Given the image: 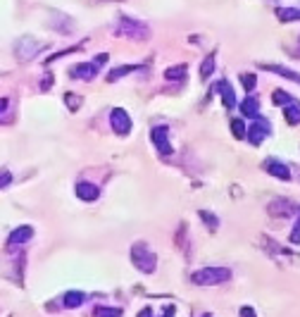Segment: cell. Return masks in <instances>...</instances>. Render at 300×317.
Returning a JSON list of instances; mask_svg holds the SVG:
<instances>
[{"instance_id":"obj_1","label":"cell","mask_w":300,"mask_h":317,"mask_svg":"<svg viewBox=\"0 0 300 317\" xmlns=\"http://www.w3.org/2000/svg\"><path fill=\"white\" fill-rule=\"evenodd\" d=\"M229 279H231L229 267H200L198 272L191 274V281L195 286H219Z\"/></svg>"},{"instance_id":"obj_2","label":"cell","mask_w":300,"mask_h":317,"mask_svg":"<svg viewBox=\"0 0 300 317\" xmlns=\"http://www.w3.org/2000/svg\"><path fill=\"white\" fill-rule=\"evenodd\" d=\"M131 260H133V265H136V269H141L143 274H153L157 267V255L143 241H136L131 246Z\"/></svg>"},{"instance_id":"obj_3","label":"cell","mask_w":300,"mask_h":317,"mask_svg":"<svg viewBox=\"0 0 300 317\" xmlns=\"http://www.w3.org/2000/svg\"><path fill=\"white\" fill-rule=\"evenodd\" d=\"M115 31H117L120 36L138 38V41H145V38L150 36L148 26L141 24V22H136V19H131V17H120V24L115 26Z\"/></svg>"},{"instance_id":"obj_4","label":"cell","mask_w":300,"mask_h":317,"mask_svg":"<svg viewBox=\"0 0 300 317\" xmlns=\"http://www.w3.org/2000/svg\"><path fill=\"white\" fill-rule=\"evenodd\" d=\"M150 141H153V146L157 148V153H162V155H172V153H174V150H172V143H169V129L165 124L153 127Z\"/></svg>"},{"instance_id":"obj_5","label":"cell","mask_w":300,"mask_h":317,"mask_svg":"<svg viewBox=\"0 0 300 317\" xmlns=\"http://www.w3.org/2000/svg\"><path fill=\"white\" fill-rule=\"evenodd\" d=\"M272 134V124L267 122L264 117H260V120H255V122L250 124V129H248V138H250L252 146H260L264 141V136Z\"/></svg>"},{"instance_id":"obj_6","label":"cell","mask_w":300,"mask_h":317,"mask_svg":"<svg viewBox=\"0 0 300 317\" xmlns=\"http://www.w3.org/2000/svg\"><path fill=\"white\" fill-rule=\"evenodd\" d=\"M110 124H112V129L117 131L120 136H126L131 131V117L126 115V110H121V108H115L112 115H110Z\"/></svg>"},{"instance_id":"obj_7","label":"cell","mask_w":300,"mask_h":317,"mask_svg":"<svg viewBox=\"0 0 300 317\" xmlns=\"http://www.w3.org/2000/svg\"><path fill=\"white\" fill-rule=\"evenodd\" d=\"M98 67L96 62H79V64H74L72 69H69V74H72V79H93V76H98Z\"/></svg>"},{"instance_id":"obj_8","label":"cell","mask_w":300,"mask_h":317,"mask_svg":"<svg viewBox=\"0 0 300 317\" xmlns=\"http://www.w3.org/2000/svg\"><path fill=\"white\" fill-rule=\"evenodd\" d=\"M264 167H267V172L272 174V177H276V179H281V182H291V170H288V165H284V162H279V160H267L264 162Z\"/></svg>"},{"instance_id":"obj_9","label":"cell","mask_w":300,"mask_h":317,"mask_svg":"<svg viewBox=\"0 0 300 317\" xmlns=\"http://www.w3.org/2000/svg\"><path fill=\"white\" fill-rule=\"evenodd\" d=\"M76 195L81 200H86V203H93V200H98V195H100V189L91 182H79L76 184Z\"/></svg>"},{"instance_id":"obj_10","label":"cell","mask_w":300,"mask_h":317,"mask_svg":"<svg viewBox=\"0 0 300 317\" xmlns=\"http://www.w3.org/2000/svg\"><path fill=\"white\" fill-rule=\"evenodd\" d=\"M217 91H219V96H222V103H224V108H234L236 105V93H234V88L229 84L227 79H222L219 84H217Z\"/></svg>"},{"instance_id":"obj_11","label":"cell","mask_w":300,"mask_h":317,"mask_svg":"<svg viewBox=\"0 0 300 317\" xmlns=\"http://www.w3.org/2000/svg\"><path fill=\"white\" fill-rule=\"evenodd\" d=\"M296 210H293V203L291 200H272L269 203V215H274V217H288V215H293Z\"/></svg>"},{"instance_id":"obj_12","label":"cell","mask_w":300,"mask_h":317,"mask_svg":"<svg viewBox=\"0 0 300 317\" xmlns=\"http://www.w3.org/2000/svg\"><path fill=\"white\" fill-rule=\"evenodd\" d=\"M240 112H243L245 117H250V120H260V117H262V115H260V103H257L255 96H248L240 103Z\"/></svg>"},{"instance_id":"obj_13","label":"cell","mask_w":300,"mask_h":317,"mask_svg":"<svg viewBox=\"0 0 300 317\" xmlns=\"http://www.w3.org/2000/svg\"><path fill=\"white\" fill-rule=\"evenodd\" d=\"M31 236H34V227H29V224H24V227H19V229H14V232L10 234V239H7V246L26 244V241H29Z\"/></svg>"},{"instance_id":"obj_14","label":"cell","mask_w":300,"mask_h":317,"mask_svg":"<svg viewBox=\"0 0 300 317\" xmlns=\"http://www.w3.org/2000/svg\"><path fill=\"white\" fill-rule=\"evenodd\" d=\"M262 69H267V72H274V74H281L284 79H291V81L300 84V74L293 72V69H288V67H281V64H262Z\"/></svg>"},{"instance_id":"obj_15","label":"cell","mask_w":300,"mask_h":317,"mask_svg":"<svg viewBox=\"0 0 300 317\" xmlns=\"http://www.w3.org/2000/svg\"><path fill=\"white\" fill-rule=\"evenodd\" d=\"M284 117H286V122L291 124V127H296V124H300V103H291V105H286V110H284Z\"/></svg>"},{"instance_id":"obj_16","label":"cell","mask_w":300,"mask_h":317,"mask_svg":"<svg viewBox=\"0 0 300 317\" xmlns=\"http://www.w3.org/2000/svg\"><path fill=\"white\" fill-rule=\"evenodd\" d=\"M276 17L281 22H300V10H296V7H279Z\"/></svg>"},{"instance_id":"obj_17","label":"cell","mask_w":300,"mask_h":317,"mask_svg":"<svg viewBox=\"0 0 300 317\" xmlns=\"http://www.w3.org/2000/svg\"><path fill=\"white\" fill-rule=\"evenodd\" d=\"M86 301V293L81 291H67L64 293V308H79Z\"/></svg>"},{"instance_id":"obj_18","label":"cell","mask_w":300,"mask_h":317,"mask_svg":"<svg viewBox=\"0 0 300 317\" xmlns=\"http://www.w3.org/2000/svg\"><path fill=\"white\" fill-rule=\"evenodd\" d=\"M215 72V55H207L200 64V79H210Z\"/></svg>"},{"instance_id":"obj_19","label":"cell","mask_w":300,"mask_h":317,"mask_svg":"<svg viewBox=\"0 0 300 317\" xmlns=\"http://www.w3.org/2000/svg\"><path fill=\"white\" fill-rule=\"evenodd\" d=\"M138 67H133V64H124V67H115L112 72H110L108 76V81H117V79H121L124 74H129V72H136Z\"/></svg>"},{"instance_id":"obj_20","label":"cell","mask_w":300,"mask_h":317,"mask_svg":"<svg viewBox=\"0 0 300 317\" xmlns=\"http://www.w3.org/2000/svg\"><path fill=\"white\" fill-rule=\"evenodd\" d=\"M93 317H121V308H108V305H100V308H96Z\"/></svg>"},{"instance_id":"obj_21","label":"cell","mask_w":300,"mask_h":317,"mask_svg":"<svg viewBox=\"0 0 300 317\" xmlns=\"http://www.w3.org/2000/svg\"><path fill=\"white\" fill-rule=\"evenodd\" d=\"M183 74H186V64H179V67H169L167 72H165V79H167V81H174V79H183Z\"/></svg>"},{"instance_id":"obj_22","label":"cell","mask_w":300,"mask_h":317,"mask_svg":"<svg viewBox=\"0 0 300 317\" xmlns=\"http://www.w3.org/2000/svg\"><path fill=\"white\" fill-rule=\"evenodd\" d=\"M272 100H274L276 105H291L293 103V98H291V93H286V91H281V88H276L274 96H272Z\"/></svg>"},{"instance_id":"obj_23","label":"cell","mask_w":300,"mask_h":317,"mask_svg":"<svg viewBox=\"0 0 300 317\" xmlns=\"http://www.w3.org/2000/svg\"><path fill=\"white\" fill-rule=\"evenodd\" d=\"M231 131H234V136H236V138H243V136L248 134V129H245L243 120H231Z\"/></svg>"},{"instance_id":"obj_24","label":"cell","mask_w":300,"mask_h":317,"mask_svg":"<svg viewBox=\"0 0 300 317\" xmlns=\"http://www.w3.org/2000/svg\"><path fill=\"white\" fill-rule=\"evenodd\" d=\"M64 103H67V108H69L72 112L81 108V98L76 96V93H64Z\"/></svg>"},{"instance_id":"obj_25","label":"cell","mask_w":300,"mask_h":317,"mask_svg":"<svg viewBox=\"0 0 300 317\" xmlns=\"http://www.w3.org/2000/svg\"><path fill=\"white\" fill-rule=\"evenodd\" d=\"M240 81H243V86H245V91H248V93H250L252 88H255V86H257V79H255V74H240Z\"/></svg>"},{"instance_id":"obj_26","label":"cell","mask_w":300,"mask_h":317,"mask_svg":"<svg viewBox=\"0 0 300 317\" xmlns=\"http://www.w3.org/2000/svg\"><path fill=\"white\" fill-rule=\"evenodd\" d=\"M200 217H203V222L210 227V229H217V227H219V220H217L215 215H210L207 210H200Z\"/></svg>"},{"instance_id":"obj_27","label":"cell","mask_w":300,"mask_h":317,"mask_svg":"<svg viewBox=\"0 0 300 317\" xmlns=\"http://www.w3.org/2000/svg\"><path fill=\"white\" fill-rule=\"evenodd\" d=\"M288 241H291V244H300V220L296 222V227H293V232L288 236Z\"/></svg>"},{"instance_id":"obj_28","label":"cell","mask_w":300,"mask_h":317,"mask_svg":"<svg viewBox=\"0 0 300 317\" xmlns=\"http://www.w3.org/2000/svg\"><path fill=\"white\" fill-rule=\"evenodd\" d=\"M10 182H12V174L7 170H0V189H5Z\"/></svg>"},{"instance_id":"obj_29","label":"cell","mask_w":300,"mask_h":317,"mask_svg":"<svg viewBox=\"0 0 300 317\" xmlns=\"http://www.w3.org/2000/svg\"><path fill=\"white\" fill-rule=\"evenodd\" d=\"M240 317H255V310L245 305V308H240Z\"/></svg>"},{"instance_id":"obj_30","label":"cell","mask_w":300,"mask_h":317,"mask_svg":"<svg viewBox=\"0 0 300 317\" xmlns=\"http://www.w3.org/2000/svg\"><path fill=\"white\" fill-rule=\"evenodd\" d=\"M136 317H153V308H143V310H141Z\"/></svg>"},{"instance_id":"obj_31","label":"cell","mask_w":300,"mask_h":317,"mask_svg":"<svg viewBox=\"0 0 300 317\" xmlns=\"http://www.w3.org/2000/svg\"><path fill=\"white\" fill-rule=\"evenodd\" d=\"M7 103H10L7 98H0V115H2L5 110H7Z\"/></svg>"},{"instance_id":"obj_32","label":"cell","mask_w":300,"mask_h":317,"mask_svg":"<svg viewBox=\"0 0 300 317\" xmlns=\"http://www.w3.org/2000/svg\"><path fill=\"white\" fill-rule=\"evenodd\" d=\"M172 313H174V305H169L167 310H165V315H162V317H172Z\"/></svg>"},{"instance_id":"obj_33","label":"cell","mask_w":300,"mask_h":317,"mask_svg":"<svg viewBox=\"0 0 300 317\" xmlns=\"http://www.w3.org/2000/svg\"><path fill=\"white\" fill-rule=\"evenodd\" d=\"M203 317H215V315H210V313H205V315Z\"/></svg>"}]
</instances>
